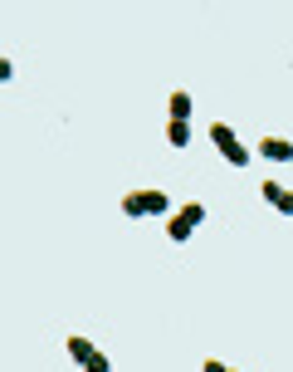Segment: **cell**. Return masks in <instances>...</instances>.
Here are the masks:
<instances>
[{"label": "cell", "instance_id": "5b68a950", "mask_svg": "<svg viewBox=\"0 0 293 372\" xmlns=\"http://www.w3.org/2000/svg\"><path fill=\"white\" fill-rule=\"evenodd\" d=\"M259 157H269V162H293V142L289 137H264V142H259Z\"/></svg>", "mask_w": 293, "mask_h": 372}, {"label": "cell", "instance_id": "30bf717a", "mask_svg": "<svg viewBox=\"0 0 293 372\" xmlns=\"http://www.w3.org/2000/svg\"><path fill=\"white\" fill-rule=\"evenodd\" d=\"M200 372H235V368H225V363H215V358H205V368Z\"/></svg>", "mask_w": 293, "mask_h": 372}, {"label": "cell", "instance_id": "ba28073f", "mask_svg": "<svg viewBox=\"0 0 293 372\" xmlns=\"http://www.w3.org/2000/svg\"><path fill=\"white\" fill-rule=\"evenodd\" d=\"M69 358H74V363H79V368H84V363H89V358H93V343H89V338H79V333H74V338H69Z\"/></svg>", "mask_w": 293, "mask_h": 372}, {"label": "cell", "instance_id": "277c9868", "mask_svg": "<svg viewBox=\"0 0 293 372\" xmlns=\"http://www.w3.org/2000/svg\"><path fill=\"white\" fill-rule=\"evenodd\" d=\"M259 191H264V201H269L274 211H284V216H293V191H284L279 182H259Z\"/></svg>", "mask_w": 293, "mask_h": 372}, {"label": "cell", "instance_id": "3957f363", "mask_svg": "<svg viewBox=\"0 0 293 372\" xmlns=\"http://www.w3.org/2000/svg\"><path fill=\"white\" fill-rule=\"evenodd\" d=\"M200 221H205V206H200V201H186V206H181V211H176L171 221H167V240H171V245H181V240H191V235H195V225H200Z\"/></svg>", "mask_w": 293, "mask_h": 372}, {"label": "cell", "instance_id": "8992f818", "mask_svg": "<svg viewBox=\"0 0 293 372\" xmlns=\"http://www.w3.org/2000/svg\"><path fill=\"white\" fill-rule=\"evenodd\" d=\"M167 108H171V123H186V118H191V93H171V98H167Z\"/></svg>", "mask_w": 293, "mask_h": 372}, {"label": "cell", "instance_id": "52a82bcc", "mask_svg": "<svg viewBox=\"0 0 293 372\" xmlns=\"http://www.w3.org/2000/svg\"><path fill=\"white\" fill-rule=\"evenodd\" d=\"M167 142L171 147H191V123H167Z\"/></svg>", "mask_w": 293, "mask_h": 372}, {"label": "cell", "instance_id": "6da1fadb", "mask_svg": "<svg viewBox=\"0 0 293 372\" xmlns=\"http://www.w3.org/2000/svg\"><path fill=\"white\" fill-rule=\"evenodd\" d=\"M167 191H127L122 196V216L127 221H142V216H167Z\"/></svg>", "mask_w": 293, "mask_h": 372}, {"label": "cell", "instance_id": "7a4b0ae2", "mask_svg": "<svg viewBox=\"0 0 293 372\" xmlns=\"http://www.w3.org/2000/svg\"><path fill=\"white\" fill-rule=\"evenodd\" d=\"M210 142L220 147V157H225L230 167H249V147L235 137V128H225V123H210Z\"/></svg>", "mask_w": 293, "mask_h": 372}, {"label": "cell", "instance_id": "9c48e42d", "mask_svg": "<svg viewBox=\"0 0 293 372\" xmlns=\"http://www.w3.org/2000/svg\"><path fill=\"white\" fill-rule=\"evenodd\" d=\"M84 372H112V363H108V358H103V353H98V348H93V358L84 363Z\"/></svg>", "mask_w": 293, "mask_h": 372}]
</instances>
